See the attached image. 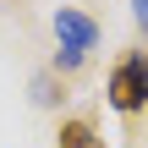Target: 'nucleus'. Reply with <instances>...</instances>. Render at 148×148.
Returning <instances> with one entry per match:
<instances>
[{"label":"nucleus","mask_w":148,"mask_h":148,"mask_svg":"<svg viewBox=\"0 0 148 148\" xmlns=\"http://www.w3.org/2000/svg\"><path fill=\"white\" fill-rule=\"evenodd\" d=\"M55 38H60L55 66H60V71H77V66L88 60V49L99 44V22H93L88 11H77V5H60V11H55Z\"/></svg>","instance_id":"nucleus-1"},{"label":"nucleus","mask_w":148,"mask_h":148,"mask_svg":"<svg viewBox=\"0 0 148 148\" xmlns=\"http://www.w3.org/2000/svg\"><path fill=\"white\" fill-rule=\"evenodd\" d=\"M104 99H110L121 115L148 110V55H143V49H132L126 60H115L110 82H104Z\"/></svg>","instance_id":"nucleus-2"},{"label":"nucleus","mask_w":148,"mask_h":148,"mask_svg":"<svg viewBox=\"0 0 148 148\" xmlns=\"http://www.w3.org/2000/svg\"><path fill=\"white\" fill-rule=\"evenodd\" d=\"M60 148H99L93 121H60Z\"/></svg>","instance_id":"nucleus-3"},{"label":"nucleus","mask_w":148,"mask_h":148,"mask_svg":"<svg viewBox=\"0 0 148 148\" xmlns=\"http://www.w3.org/2000/svg\"><path fill=\"white\" fill-rule=\"evenodd\" d=\"M55 99H60V93H55V77H38V82H33V104H44V110H49Z\"/></svg>","instance_id":"nucleus-4"},{"label":"nucleus","mask_w":148,"mask_h":148,"mask_svg":"<svg viewBox=\"0 0 148 148\" xmlns=\"http://www.w3.org/2000/svg\"><path fill=\"white\" fill-rule=\"evenodd\" d=\"M132 16H137V27L148 33V0H132Z\"/></svg>","instance_id":"nucleus-5"},{"label":"nucleus","mask_w":148,"mask_h":148,"mask_svg":"<svg viewBox=\"0 0 148 148\" xmlns=\"http://www.w3.org/2000/svg\"><path fill=\"white\" fill-rule=\"evenodd\" d=\"M99 148H104V143H99Z\"/></svg>","instance_id":"nucleus-6"}]
</instances>
